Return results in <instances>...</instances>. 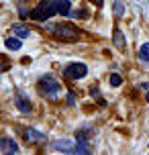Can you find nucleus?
Segmentation results:
<instances>
[{"label":"nucleus","mask_w":149,"mask_h":155,"mask_svg":"<svg viewBox=\"0 0 149 155\" xmlns=\"http://www.w3.org/2000/svg\"><path fill=\"white\" fill-rule=\"evenodd\" d=\"M53 15H57L53 0H41L39 4H37V6H33L31 12H29V16H31L33 21H39V23H43V21L51 18Z\"/></svg>","instance_id":"nucleus-1"},{"label":"nucleus","mask_w":149,"mask_h":155,"mask_svg":"<svg viewBox=\"0 0 149 155\" xmlns=\"http://www.w3.org/2000/svg\"><path fill=\"white\" fill-rule=\"evenodd\" d=\"M37 88H39V92L43 94V96H49L51 100H55V98H57V94L61 92V84H59L53 76H43V78H39Z\"/></svg>","instance_id":"nucleus-2"},{"label":"nucleus","mask_w":149,"mask_h":155,"mask_svg":"<svg viewBox=\"0 0 149 155\" xmlns=\"http://www.w3.org/2000/svg\"><path fill=\"white\" fill-rule=\"evenodd\" d=\"M49 31L53 33V37H57L59 41H76L80 37L78 29H74L71 25H53V27H49Z\"/></svg>","instance_id":"nucleus-3"},{"label":"nucleus","mask_w":149,"mask_h":155,"mask_svg":"<svg viewBox=\"0 0 149 155\" xmlns=\"http://www.w3.org/2000/svg\"><path fill=\"white\" fill-rule=\"evenodd\" d=\"M86 74H88V65L82 61H74L63 68V78H68V80H82V78H86Z\"/></svg>","instance_id":"nucleus-4"},{"label":"nucleus","mask_w":149,"mask_h":155,"mask_svg":"<svg viewBox=\"0 0 149 155\" xmlns=\"http://www.w3.org/2000/svg\"><path fill=\"white\" fill-rule=\"evenodd\" d=\"M15 106H16L18 110H21V112H25V114L33 110L31 100H29V98H27L25 94H16V96H15Z\"/></svg>","instance_id":"nucleus-5"},{"label":"nucleus","mask_w":149,"mask_h":155,"mask_svg":"<svg viewBox=\"0 0 149 155\" xmlns=\"http://www.w3.org/2000/svg\"><path fill=\"white\" fill-rule=\"evenodd\" d=\"M25 139L29 141V143H35V145H43L45 143V135L39 133L37 129H27L25 131Z\"/></svg>","instance_id":"nucleus-6"},{"label":"nucleus","mask_w":149,"mask_h":155,"mask_svg":"<svg viewBox=\"0 0 149 155\" xmlns=\"http://www.w3.org/2000/svg\"><path fill=\"white\" fill-rule=\"evenodd\" d=\"M0 153H18V145L8 137H0Z\"/></svg>","instance_id":"nucleus-7"},{"label":"nucleus","mask_w":149,"mask_h":155,"mask_svg":"<svg viewBox=\"0 0 149 155\" xmlns=\"http://www.w3.org/2000/svg\"><path fill=\"white\" fill-rule=\"evenodd\" d=\"M74 145H76V143H71L70 139H63V141H55V143H53V149H57V151H63V153H71Z\"/></svg>","instance_id":"nucleus-8"},{"label":"nucleus","mask_w":149,"mask_h":155,"mask_svg":"<svg viewBox=\"0 0 149 155\" xmlns=\"http://www.w3.org/2000/svg\"><path fill=\"white\" fill-rule=\"evenodd\" d=\"M53 4H55V10H57V15H63V16H68V12H70V0H53Z\"/></svg>","instance_id":"nucleus-9"},{"label":"nucleus","mask_w":149,"mask_h":155,"mask_svg":"<svg viewBox=\"0 0 149 155\" xmlns=\"http://www.w3.org/2000/svg\"><path fill=\"white\" fill-rule=\"evenodd\" d=\"M12 31H15V35H16V37H21V39L31 37V29H27V27H25V25H21V23L12 25Z\"/></svg>","instance_id":"nucleus-10"},{"label":"nucleus","mask_w":149,"mask_h":155,"mask_svg":"<svg viewBox=\"0 0 149 155\" xmlns=\"http://www.w3.org/2000/svg\"><path fill=\"white\" fill-rule=\"evenodd\" d=\"M112 41H114V47L117 49H125V35H123V31L121 29H114V33H112Z\"/></svg>","instance_id":"nucleus-11"},{"label":"nucleus","mask_w":149,"mask_h":155,"mask_svg":"<svg viewBox=\"0 0 149 155\" xmlns=\"http://www.w3.org/2000/svg\"><path fill=\"white\" fill-rule=\"evenodd\" d=\"M4 45H6V49H10V51H18V49L23 47V43H21V37H8L6 41H4Z\"/></svg>","instance_id":"nucleus-12"},{"label":"nucleus","mask_w":149,"mask_h":155,"mask_svg":"<svg viewBox=\"0 0 149 155\" xmlns=\"http://www.w3.org/2000/svg\"><path fill=\"white\" fill-rule=\"evenodd\" d=\"M139 59L143 63H149V43H143L141 49H139Z\"/></svg>","instance_id":"nucleus-13"},{"label":"nucleus","mask_w":149,"mask_h":155,"mask_svg":"<svg viewBox=\"0 0 149 155\" xmlns=\"http://www.w3.org/2000/svg\"><path fill=\"white\" fill-rule=\"evenodd\" d=\"M92 135V129H82V131L76 133V139L80 141V143H88V137Z\"/></svg>","instance_id":"nucleus-14"},{"label":"nucleus","mask_w":149,"mask_h":155,"mask_svg":"<svg viewBox=\"0 0 149 155\" xmlns=\"http://www.w3.org/2000/svg\"><path fill=\"white\" fill-rule=\"evenodd\" d=\"M121 84H123V78L118 76V74H110V86L112 88H118Z\"/></svg>","instance_id":"nucleus-15"},{"label":"nucleus","mask_w":149,"mask_h":155,"mask_svg":"<svg viewBox=\"0 0 149 155\" xmlns=\"http://www.w3.org/2000/svg\"><path fill=\"white\" fill-rule=\"evenodd\" d=\"M125 15V6H123V2H114V16H117V18H121V16Z\"/></svg>","instance_id":"nucleus-16"},{"label":"nucleus","mask_w":149,"mask_h":155,"mask_svg":"<svg viewBox=\"0 0 149 155\" xmlns=\"http://www.w3.org/2000/svg\"><path fill=\"white\" fill-rule=\"evenodd\" d=\"M141 90L145 92V100L149 102V82H145V84H141Z\"/></svg>","instance_id":"nucleus-17"},{"label":"nucleus","mask_w":149,"mask_h":155,"mask_svg":"<svg viewBox=\"0 0 149 155\" xmlns=\"http://www.w3.org/2000/svg\"><path fill=\"white\" fill-rule=\"evenodd\" d=\"M18 12H21V18H27V16H29V10H27V8H23V6H21V10H18Z\"/></svg>","instance_id":"nucleus-18"},{"label":"nucleus","mask_w":149,"mask_h":155,"mask_svg":"<svg viewBox=\"0 0 149 155\" xmlns=\"http://www.w3.org/2000/svg\"><path fill=\"white\" fill-rule=\"evenodd\" d=\"M90 2H92V4H96V6H102V4H104V0H90Z\"/></svg>","instance_id":"nucleus-19"}]
</instances>
